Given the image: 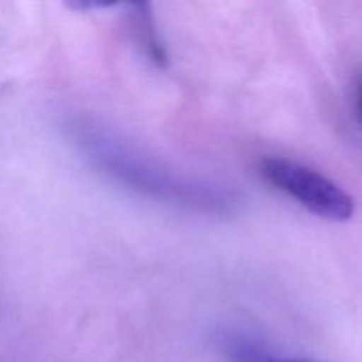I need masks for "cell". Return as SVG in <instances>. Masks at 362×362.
<instances>
[{
	"mask_svg": "<svg viewBox=\"0 0 362 362\" xmlns=\"http://www.w3.org/2000/svg\"><path fill=\"white\" fill-rule=\"evenodd\" d=\"M133 9L134 13H131V18H133V27L138 39L141 41L144 48L147 49L148 57L156 64H159V66H165V49H163V45L159 42L154 25H152L154 20H152L151 13H148V6L147 4H134Z\"/></svg>",
	"mask_w": 362,
	"mask_h": 362,
	"instance_id": "277c9868",
	"label": "cell"
},
{
	"mask_svg": "<svg viewBox=\"0 0 362 362\" xmlns=\"http://www.w3.org/2000/svg\"><path fill=\"white\" fill-rule=\"evenodd\" d=\"M361 117H362V94H361Z\"/></svg>",
	"mask_w": 362,
	"mask_h": 362,
	"instance_id": "5b68a950",
	"label": "cell"
},
{
	"mask_svg": "<svg viewBox=\"0 0 362 362\" xmlns=\"http://www.w3.org/2000/svg\"><path fill=\"white\" fill-rule=\"evenodd\" d=\"M260 172L271 186L318 218L345 223L356 212L352 194L310 166L286 158H265L260 163Z\"/></svg>",
	"mask_w": 362,
	"mask_h": 362,
	"instance_id": "7a4b0ae2",
	"label": "cell"
},
{
	"mask_svg": "<svg viewBox=\"0 0 362 362\" xmlns=\"http://www.w3.org/2000/svg\"><path fill=\"white\" fill-rule=\"evenodd\" d=\"M221 350L225 352L228 362H313L306 359H293V357H278L262 349L247 334L240 331H226L221 334Z\"/></svg>",
	"mask_w": 362,
	"mask_h": 362,
	"instance_id": "3957f363",
	"label": "cell"
},
{
	"mask_svg": "<svg viewBox=\"0 0 362 362\" xmlns=\"http://www.w3.org/2000/svg\"><path fill=\"white\" fill-rule=\"evenodd\" d=\"M73 140L92 166L136 193L216 214L235 207L233 191L218 182L177 172V168L99 124H76Z\"/></svg>",
	"mask_w": 362,
	"mask_h": 362,
	"instance_id": "6da1fadb",
	"label": "cell"
}]
</instances>
